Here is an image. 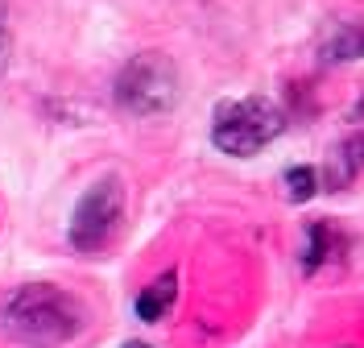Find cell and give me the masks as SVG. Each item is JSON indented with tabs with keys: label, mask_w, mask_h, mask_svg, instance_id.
I'll use <instances>...</instances> for the list:
<instances>
[{
	"label": "cell",
	"mask_w": 364,
	"mask_h": 348,
	"mask_svg": "<svg viewBox=\"0 0 364 348\" xmlns=\"http://www.w3.org/2000/svg\"><path fill=\"white\" fill-rule=\"evenodd\" d=\"M174 302H178V274L166 270L161 278H154L141 295H136V320H145V324H161V320L174 311Z\"/></svg>",
	"instance_id": "cell-5"
},
{
	"label": "cell",
	"mask_w": 364,
	"mask_h": 348,
	"mask_svg": "<svg viewBox=\"0 0 364 348\" xmlns=\"http://www.w3.org/2000/svg\"><path fill=\"white\" fill-rule=\"evenodd\" d=\"M315 191H318V174L311 166H290V170H286V195H290L294 204H306Z\"/></svg>",
	"instance_id": "cell-8"
},
{
	"label": "cell",
	"mask_w": 364,
	"mask_h": 348,
	"mask_svg": "<svg viewBox=\"0 0 364 348\" xmlns=\"http://www.w3.org/2000/svg\"><path fill=\"white\" fill-rule=\"evenodd\" d=\"M83 324H87L83 302L67 295L63 286H50V282H29L21 290H13L4 311H0L4 336L29 348L67 344L70 336L83 332Z\"/></svg>",
	"instance_id": "cell-1"
},
{
	"label": "cell",
	"mask_w": 364,
	"mask_h": 348,
	"mask_svg": "<svg viewBox=\"0 0 364 348\" xmlns=\"http://www.w3.org/2000/svg\"><path fill=\"white\" fill-rule=\"evenodd\" d=\"M120 220H124V183L116 174H108V179H100L83 191V199L75 204L67 236L79 253H100L112 245V236L120 232Z\"/></svg>",
	"instance_id": "cell-4"
},
{
	"label": "cell",
	"mask_w": 364,
	"mask_h": 348,
	"mask_svg": "<svg viewBox=\"0 0 364 348\" xmlns=\"http://www.w3.org/2000/svg\"><path fill=\"white\" fill-rule=\"evenodd\" d=\"M364 162V137H356L352 145H340V154H336V174H331V186H343Z\"/></svg>",
	"instance_id": "cell-7"
},
{
	"label": "cell",
	"mask_w": 364,
	"mask_h": 348,
	"mask_svg": "<svg viewBox=\"0 0 364 348\" xmlns=\"http://www.w3.org/2000/svg\"><path fill=\"white\" fill-rule=\"evenodd\" d=\"M116 104L129 116H161L178 104V67L161 50L133 54L116 75Z\"/></svg>",
	"instance_id": "cell-3"
},
{
	"label": "cell",
	"mask_w": 364,
	"mask_h": 348,
	"mask_svg": "<svg viewBox=\"0 0 364 348\" xmlns=\"http://www.w3.org/2000/svg\"><path fill=\"white\" fill-rule=\"evenodd\" d=\"M282 129H286V112L273 104L269 95L224 100L215 108V116H211V141L220 145V154H232V158H252Z\"/></svg>",
	"instance_id": "cell-2"
},
{
	"label": "cell",
	"mask_w": 364,
	"mask_h": 348,
	"mask_svg": "<svg viewBox=\"0 0 364 348\" xmlns=\"http://www.w3.org/2000/svg\"><path fill=\"white\" fill-rule=\"evenodd\" d=\"M124 348H149V344H141V340H129V344H124Z\"/></svg>",
	"instance_id": "cell-10"
},
{
	"label": "cell",
	"mask_w": 364,
	"mask_h": 348,
	"mask_svg": "<svg viewBox=\"0 0 364 348\" xmlns=\"http://www.w3.org/2000/svg\"><path fill=\"white\" fill-rule=\"evenodd\" d=\"M9 58H13V29H9V4L0 0V75L9 70Z\"/></svg>",
	"instance_id": "cell-9"
},
{
	"label": "cell",
	"mask_w": 364,
	"mask_h": 348,
	"mask_svg": "<svg viewBox=\"0 0 364 348\" xmlns=\"http://www.w3.org/2000/svg\"><path fill=\"white\" fill-rule=\"evenodd\" d=\"M318 54H323V63H352V58H364V17H356V21H340L327 38H323V46H318Z\"/></svg>",
	"instance_id": "cell-6"
}]
</instances>
